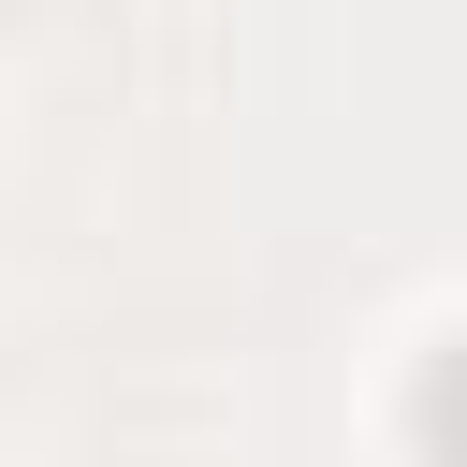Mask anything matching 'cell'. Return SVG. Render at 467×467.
<instances>
[{"label": "cell", "instance_id": "obj_1", "mask_svg": "<svg viewBox=\"0 0 467 467\" xmlns=\"http://www.w3.org/2000/svg\"><path fill=\"white\" fill-rule=\"evenodd\" d=\"M409 423H423V452H438V467H467V350H438V365H423Z\"/></svg>", "mask_w": 467, "mask_h": 467}]
</instances>
